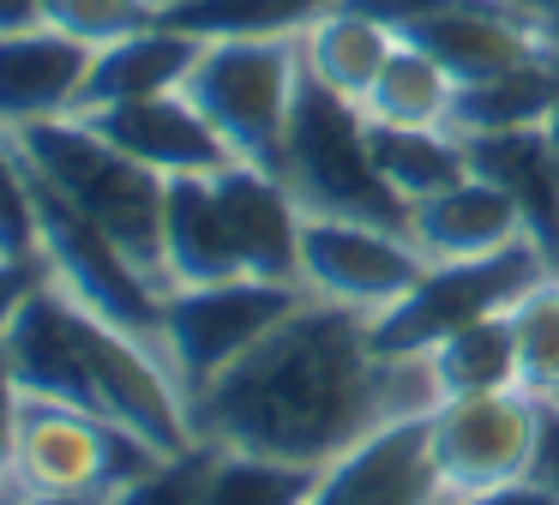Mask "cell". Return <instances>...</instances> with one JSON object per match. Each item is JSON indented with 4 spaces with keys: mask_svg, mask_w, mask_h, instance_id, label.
I'll use <instances>...</instances> for the list:
<instances>
[{
    "mask_svg": "<svg viewBox=\"0 0 559 505\" xmlns=\"http://www.w3.org/2000/svg\"><path fill=\"white\" fill-rule=\"evenodd\" d=\"M433 403L421 355H379L373 313L307 295L241 361L187 397V421L193 439L223 451L331 469L379 427L427 415Z\"/></svg>",
    "mask_w": 559,
    "mask_h": 505,
    "instance_id": "6da1fadb",
    "label": "cell"
},
{
    "mask_svg": "<svg viewBox=\"0 0 559 505\" xmlns=\"http://www.w3.org/2000/svg\"><path fill=\"white\" fill-rule=\"evenodd\" d=\"M19 156L73 204L85 223H97L139 271L163 283V187L169 180L157 168L133 163L127 151H115L97 127H85L79 115H49L31 120V127L13 132Z\"/></svg>",
    "mask_w": 559,
    "mask_h": 505,
    "instance_id": "7a4b0ae2",
    "label": "cell"
},
{
    "mask_svg": "<svg viewBox=\"0 0 559 505\" xmlns=\"http://www.w3.org/2000/svg\"><path fill=\"white\" fill-rule=\"evenodd\" d=\"M295 84H301V36H211L181 91L229 144L235 163L277 175L283 144H289Z\"/></svg>",
    "mask_w": 559,
    "mask_h": 505,
    "instance_id": "3957f363",
    "label": "cell"
},
{
    "mask_svg": "<svg viewBox=\"0 0 559 505\" xmlns=\"http://www.w3.org/2000/svg\"><path fill=\"white\" fill-rule=\"evenodd\" d=\"M277 180L313 216H361V223H385L409 235V204L379 175L373 144H367V115L343 103L337 91H325L307 67L295 84V115Z\"/></svg>",
    "mask_w": 559,
    "mask_h": 505,
    "instance_id": "277c9868",
    "label": "cell"
},
{
    "mask_svg": "<svg viewBox=\"0 0 559 505\" xmlns=\"http://www.w3.org/2000/svg\"><path fill=\"white\" fill-rule=\"evenodd\" d=\"M547 271H554V259H547L530 235L511 240V247H499V252L427 265L421 283H415L409 295L391 301L385 313H373L379 355H421V349H433L439 337L463 331V325L511 313Z\"/></svg>",
    "mask_w": 559,
    "mask_h": 505,
    "instance_id": "5b68a950",
    "label": "cell"
},
{
    "mask_svg": "<svg viewBox=\"0 0 559 505\" xmlns=\"http://www.w3.org/2000/svg\"><path fill=\"white\" fill-rule=\"evenodd\" d=\"M163 463L145 439L127 427L91 415L73 403H49V397L19 391V445H13V475L25 493H49V500H103L121 481L145 475Z\"/></svg>",
    "mask_w": 559,
    "mask_h": 505,
    "instance_id": "8992f818",
    "label": "cell"
},
{
    "mask_svg": "<svg viewBox=\"0 0 559 505\" xmlns=\"http://www.w3.org/2000/svg\"><path fill=\"white\" fill-rule=\"evenodd\" d=\"M307 301L301 283H265V277H229V283H193L163 289V325L157 349L169 355L181 391L193 397L211 385L229 361H241L271 325H283Z\"/></svg>",
    "mask_w": 559,
    "mask_h": 505,
    "instance_id": "52a82bcc",
    "label": "cell"
},
{
    "mask_svg": "<svg viewBox=\"0 0 559 505\" xmlns=\"http://www.w3.org/2000/svg\"><path fill=\"white\" fill-rule=\"evenodd\" d=\"M31 199H37V252H43V265H49V283L61 289V295H73L79 307H91L97 319L157 343L163 289L151 283L97 223H85L37 168H31Z\"/></svg>",
    "mask_w": 559,
    "mask_h": 505,
    "instance_id": "ba28073f",
    "label": "cell"
},
{
    "mask_svg": "<svg viewBox=\"0 0 559 505\" xmlns=\"http://www.w3.org/2000/svg\"><path fill=\"white\" fill-rule=\"evenodd\" d=\"M535 439H542V397L535 391L445 397L427 409V457H433V475L445 493L523 481L535 469Z\"/></svg>",
    "mask_w": 559,
    "mask_h": 505,
    "instance_id": "9c48e42d",
    "label": "cell"
},
{
    "mask_svg": "<svg viewBox=\"0 0 559 505\" xmlns=\"http://www.w3.org/2000/svg\"><path fill=\"white\" fill-rule=\"evenodd\" d=\"M427 259L403 228L361 223V216L301 211V289L355 313H385L421 283Z\"/></svg>",
    "mask_w": 559,
    "mask_h": 505,
    "instance_id": "30bf717a",
    "label": "cell"
},
{
    "mask_svg": "<svg viewBox=\"0 0 559 505\" xmlns=\"http://www.w3.org/2000/svg\"><path fill=\"white\" fill-rule=\"evenodd\" d=\"M85 127H97L115 151H127L133 163L157 168L163 180L169 175H217L229 168V144L211 132V120L193 108L187 91H157L139 96V103H115V108H91L79 115Z\"/></svg>",
    "mask_w": 559,
    "mask_h": 505,
    "instance_id": "8fae6325",
    "label": "cell"
},
{
    "mask_svg": "<svg viewBox=\"0 0 559 505\" xmlns=\"http://www.w3.org/2000/svg\"><path fill=\"white\" fill-rule=\"evenodd\" d=\"M439 493L445 488L427 457V415H403L337 457L307 505H433Z\"/></svg>",
    "mask_w": 559,
    "mask_h": 505,
    "instance_id": "7c38bea8",
    "label": "cell"
},
{
    "mask_svg": "<svg viewBox=\"0 0 559 505\" xmlns=\"http://www.w3.org/2000/svg\"><path fill=\"white\" fill-rule=\"evenodd\" d=\"M211 180H217L241 271L265 277V283H301V204H295V192L277 175L247 163L217 168Z\"/></svg>",
    "mask_w": 559,
    "mask_h": 505,
    "instance_id": "4fadbf2b",
    "label": "cell"
},
{
    "mask_svg": "<svg viewBox=\"0 0 559 505\" xmlns=\"http://www.w3.org/2000/svg\"><path fill=\"white\" fill-rule=\"evenodd\" d=\"M91 72V48L49 31H0V127L19 132L31 120L73 115Z\"/></svg>",
    "mask_w": 559,
    "mask_h": 505,
    "instance_id": "5bb4252c",
    "label": "cell"
},
{
    "mask_svg": "<svg viewBox=\"0 0 559 505\" xmlns=\"http://www.w3.org/2000/svg\"><path fill=\"white\" fill-rule=\"evenodd\" d=\"M523 211L506 187H493L487 175H463L445 192L409 204V240L421 247L427 265L439 259H475V252H499L511 240H523Z\"/></svg>",
    "mask_w": 559,
    "mask_h": 505,
    "instance_id": "9a60e30c",
    "label": "cell"
},
{
    "mask_svg": "<svg viewBox=\"0 0 559 505\" xmlns=\"http://www.w3.org/2000/svg\"><path fill=\"white\" fill-rule=\"evenodd\" d=\"M241 271L229 216H223L217 180L211 175H169L163 187V283L193 289V283H229Z\"/></svg>",
    "mask_w": 559,
    "mask_h": 505,
    "instance_id": "2e32d148",
    "label": "cell"
},
{
    "mask_svg": "<svg viewBox=\"0 0 559 505\" xmlns=\"http://www.w3.org/2000/svg\"><path fill=\"white\" fill-rule=\"evenodd\" d=\"M199 48H205V36H187L163 19L121 36V43H109V48H91V72H85V91H79L73 115L139 103V96H157V91H181Z\"/></svg>",
    "mask_w": 559,
    "mask_h": 505,
    "instance_id": "e0dca14e",
    "label": "cell"
},
{
    "mask_svg": "<svg viewBox=\"0 0 559 505\" xmlns=\"http://www.w3.org/2000/svg\"><path fill=\"white\" fill-rule=\"evenodd\" d=\"M469 144V168L487 175L493 187H506L523 211L530 240L554 259L559 271V156L547 144V127H523V132H481Z\"/></svg>",
    "mask_w": 559,
    "mask_h": 505,
    "instance_id": "ac0fdd59",
    "label": "cell"
},
{
    "mask_svg": "<svg viewBox=\"0 0 559 505\" xmlns=\"http://www.w3.org/2000/svg\"><path fill=\"white\" fill-rule=\"evenodd\" d=\"M391 48H397V31H391V24H379L373 12L349 7V0H337V7L319 12L301 31V67L313 72L325 91H337L343 103L361 108L367 91H373V79H379V67L391 60Z\"/></svg>",
    "mask_w": 559,
    "mask_h": 505,
    "instance_id": "d6986e66",
    "label": "cell"
},
{
    "mask_svg": "<svg viewBox=\"0 0 559 505\" xmlns=\"http://www.w3.org/2000/svg\"><path fill=\"white\" fill-rule=\"evenodd\" d=\"M421 367L433 379V397H487V391H523L518 373V337H511V313L475 319L463 331L439 337L433 349H421Z\"/></svg>",
    "mask_w": 559,
    "mask_h": 505,
    "instance_id": "ffe728a7",
    "label": "cell"
},
{
    "mask_svg": "<svg viewBox=\"0 0 559 505\" xmlns=\"http://www.w3.org/2000/svg\"><path fill=\"white\" fill-rule=\"evenodd\" d=\"M554 55L518 60V67L493 72V79L457 84V103H451V132L457 139H481V132H523V127H547V108H554Z\"/></svg>",
    "mask_w": 559,
    "mask_h": 505,
    "instance_id": "44dd1931",
    "label": "cell"
},
{
    "mask_svg": "<svg viewBox=\"0 0 559 505\" xmlns=\"http://www.w3.org/2000/svg\"><path fill=\"white\" fill-rule=\"evenodd\" d=\"M367 144H373L379 175L391 180L403 204H421L433 192H445L451 180L469 175V144L451 127H385V120H367Z\"/></svg>",
    "mask_w": 559,
    "mask_h": 505,
    "instance_id": "7402d4cb",
    "label": "cell"
},
{
    "mask_svg": "<svg viewBox=\"0 0 559 505\" xmlns=\"http://www.w3.org/2000/svg\"><path fill=\"white\" fill-rule=\"evenodd\" d=\"M451 103H457V79L427 48L397 36L391 60L379 67L373 91H367L361 115L385 120V127H451Z\"/></svg>",
    "mask_w": 559,
    "mask_h": 505,
    "instance_id": "603a6c76",
    "label": "cell"
},
{
    "mask_svg": "<svg viewBox=\"0 0 559 505\" xmlns=\"http://www.w3.org/2000/svg\"><path fill=\"white\" fill-rule=\"evenodd\" d=\"M337 0H163V24L187 36H301Z\"/></svg>",
    "mask_w": 559,
    "mask_h": 505,
    "instance_id": "cb8c5ba5",
    "label": "cell"
},
{
    "mask_svg": "<svg viewBox=\"0 0 559 505\" xmlns=\"http://www.w3.org/2000/svg\"><path fill=\"white\" fill-rule=\"evenodd\" d=\"M319 475L325 469L283 463V457H259V451H223L217 445L199 505H307Z\"/></svg>",
    "mask_w": 559,
    "mask_h": 505,
    "instance_id": "d4e9b609",
    "label": "cell"
},
{
    "mask_svg": "<svg viewBox=\"0 0 559 505\" xmlns=\"http://www.w3.org/2000/svg\"><path fill=\"white\" fill-rule=\"evenodd\" d=\"M511 337H518L523 391L559 397V271H547L542 283L511 307Z\"/></svg>",
    "mask_w": 559,
    "mask_h": 505,
    "instance_id": "484cf974",
    "label": "cell"
},
{
    "mask_svg": "<svg viewBox=\"0 0 559 505\" xmlns=\"http://www.w3.org/2000/svg\"><path fill=\"white\" fill-rule=\"evenodd\" d=\"M157 19H163V0H43V24L85 48H109Z\"/></svg>",
    "mask_w": 559,
    "mask_h": 505,
    "instance_id": "4316f807",
    "label": "cell"
},
{
    "mask_svg": "<svg viewBox=\"0 0 559 505\" xmlns=\"http://www.w3.org/2000/svg\"><path fill=\"white\" fill-rule=\"evenodd\" d=\"M211 457H217V445L199 439L193 451L163 457V463L145 469V475H133V481H121L115 493H103V505H199L205 475H211Z\"/></svg>",
    "mask_w": 559,
    "mask_h": 505,
    "instance_id": "83f0119b",
    "label": "cell"
},
{
    "mask_svg": "<svg viewBox=\"0 0 559 505\" xmlns=\"http://www.w3.org/2000/svg\"><path fill=\"white\" fill-rule=\"evenodd\" d=\"M0 252L37 259V199H31V168L19 156L13 132L0 127Z\"/></svg>",
    "mask_w": 559,
    "mask_h": 505,
    "instance_id": "f1b7e54d",
    "label": "cell"
},
{
    "mask_svg": "<svg viewBox=\"0 0 559 505\" xmlns=\"http://www.w3.org/2000/svg\"><path fill=\"white\" fill-rule=\"evenodd\" d=\"M49 283V265H43V252L37 259H13V252H0V337L13 331V319H19V307H25L37 289Z\"/></svg>",
    "mask_w": 559,
    "mask_h": 505,
    "instance_id": "f546056e",
    "label": "cell"
},
{
    "mask_svg": "<svg viewBox=\"0 0 559 505\" xmlns=\"http://www.w3.org/2000/svg\"><path fill=\"white\" fill-rule=\"evenodd\" d=\"M433 505H559V493L542 488L535 475H523V481H499V488H475V493H439Z\"/></svg>",
    "mask_w": 559,
    "mask_h": 505,
    "instance_id": "4dcf8cb0",
    "label": "cell"
},
{
    "mask_svg": "<svg viewBox=\"0 0 559 505\" xmlns=\"http://www.w3.org/2000/svg\"><path fill=\"white\" fill-rule=\"evenodd\" d=\"M530 475L559 493V403L554 397H542V439H535V469Z\"/></svg>",
    "mask_w": 559,
    "mask_h": 505,
    "instance_id": "1f68e13d",
    "label": "cell"
},
{
    "mask_svg": "<svg viewBox=\"0 0 559 505\" xmlns=\"http://www.w3.org/2000/svg\"><path fill=\"white\" fill-rule=\"evenodd\" d=\"M13 445H19V385L0 361V481H13Z\"/></svg>",
    "mask_w": 559,
    "mask_h": 505,
    "instance_id": "d6a6232c",
    "label": "cell"
},
{
    "mask_svg": "<svg viewBox=\"0 0 559 505\" xmlns=\"http://www.w3.org/2000/svg\"><path fill=\"white\" fill-rule=\"evenodd\" d=\"M43 0H0V31H37Z\"/></svg>",
    "mask_w": 559,
    "mask_h": 505,
    "instance_id": "836d02e7",
    "label": "cell"
},
{
    "mask_svg": "<svg viewBox=\"0 0 559 505\" xmlns=\"http://www.w3.org/2000/svg\"><path fill=\"white\" fill-rule=\"evenodd\" d=\"M554 72H559V48H554ZM547 144L559 156V84H554V108H547Z\"/></svg>",
    "mask_w": 559,
    "mask_h": 505,
    "instance_id": "e575fe53",
    "label": "cell"
},
{
    "mask_svg": "<svg viewBox=\"0 0 559 505\" xmlns=\"http://www.w3.org/2000/svg\"><path fill=\"white\" fill-rule=\"evenodd\" d=\"M535 12H542V19H547V24H554V31H559V0H535Z\"/></svg>",
    "mask_w": 559,
    "mask_h": 505,
    "instance_id": "d590c367",
    "label": "cell"
},
{
    "mask_svg": "<svg viewBox=\"0 0 559 505\" xmlns=\"http://www.w3.org/2000/svg\"><path fill=\"white\" fill-rule=\"evenodd\" d=\"M511 7H530V12H535V0H511Z\"/></svg>",
    "mask_w": 559,
    "mask_h": 505,
    "instance_id": "8d00e7d4",
    "label": "cell"
},
{
    "mask_svg": "<svg viewBox=\"0 0 559 505\" xmlns=\"http://www.w3.org/2000/svg\"><path fill=\"white\" fill-rule=\"evenodd\" d=\"M554 403H559V397H554Z\"/></svg>",
    "mask_w": 559,
    "mask_h": 505,
    "instance_id": "74e56055",
    "label": "cell"
}]
</instances>
